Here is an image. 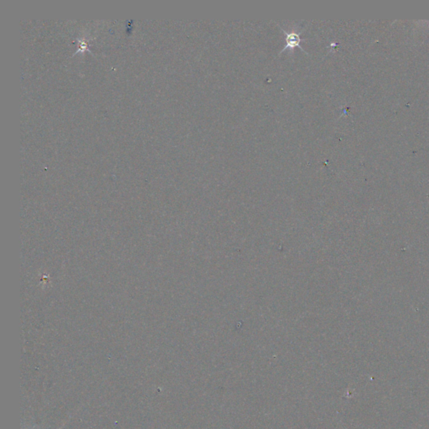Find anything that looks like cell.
<instances>
[{
	"instance_id": "1",
	"label": "cell",
	"mask_w": 429,
	"mask_h": 429,
	"mask_svg": "<svg viewBox=\"0 0 429 429\" xmlns=\"http://www.w3.org/2000/svg\"><path fill=\"white\" fill-rule=\"evenodd\" d=\"M282 29H283V31H284L285 37H286V45L284 46V49L282 50L281 53L282 52H284V51H287V50L293 51L296 47L300 48L301 50L305 51V50L301 47V45H300L301 41L304 40L300 38V35H301V33H302L303 30L293 29H290L289 31H288V30H285L284 28H282Z\"/></svg>"
}]
</instances>
